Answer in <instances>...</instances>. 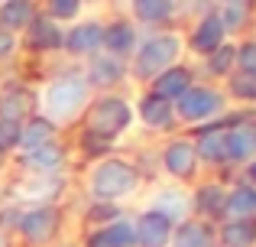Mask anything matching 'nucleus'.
Instances as JSON below:
<instances>
[{"instance_id": "f257e3e1", "label": "nucleus", "mask_w": 256, "mask_h": 247, "mask_svg": "<svg viewBox=\"0 0 256 247\" xmlns=\"http://www.w3.org/2000/svg\"><path fill=\"white\" fill-rule=\"evenodd\" d=\"M136 182H140V172L133 169L130 163H124V159H104V163H98L94 172H91V192L100 202L133 192Z\"/></svg>"}, {"instance_id": "f03ea898", "label": "nucleus", "mask_w": 256, "mask_h": 247, "mask_svg": "<svg viewBox=\"0 0 256 247\" xmlns=\"http://www.w3.org/2000/svg\"><path fill=\"white\" fill-rule=\"evenodd\" d=\"M84 98H88V85L82 78H56L42 95L46 117L49 121H65L84 104Z\"/></svg>"}, {"instance_id": "7ed1b4c3", "label": "nucleus", "mask_w": 256, "mask_h": 247, "mask_svg": "<svg viewBox=\"0 0 256 247\" xmlns=\"http://www.w3.org/2000/svg\"><path fill=\"white\" fill-rule=\"evenodd\" d=\"M133 121V111L124 98H100L88 114V130L98 133L104 140H114L117 133H124Z\"/></svg>"}, {"instance_id": "20e7f679", "label": "nucleus", "mask_w": 256, "mask_h": 247, "mask_svg": "<svg viewBox=\"0 0 256 247\" xmlns=\"http://www.w3.org/2000/svg\"><path fill=\"white\" fill-rule=\"evenodd\" d=\"M178 36H152L140 46L136 52V75L140 78H156L166 69H172V62L178 59Z\"/></svg>"}, {"instance_id": "39448f33", "label": "nucleus", "mask_w": 256, "mask_h": 247, "mask_svg": "<svg viewBox=\"0 0 256 247\" xmlns=\"http://www.w3.org/2000/svg\"><path fill=\"white\" fill-rule=\"evenodd\" d=\"M220 108H224V98L214 88H188L185 95L175 101V111H178V117H185V121H208V117H214Z\"/></svg>"}, {"instance_id": "423d86ee", "label": "nucleus", "mask_w": 256, "mask_h": 247, "mask_svg": "<svg viewBox=\"0 0 256 247\" xmlns=\"http://www.w3.org/2000/svg\"><path fill=\"white\" fill-rule=\"evenodd\" d=\"M16 228H20V234H23L26 241L42 244L58 231V211L46 208V205L42 208H30V211H23V215H16Z\"/></svg>"}, {"instance_id": "0eeeda50", "label": "nucleus", "mask_w": 256, "mask_h": 247, "mask_svg": "<svg viewBox=\"0 0 256 247\" xmlns=\"http://www.w3.org/2000/svg\"><path fill=\"white\" fill-rule=\"evenodd\" d=\"M250 156H256V124L234 117L227 124V163H244Z\"/></svg>"}, {"instance_id": "6e6552de", "label": "nucleus", "mask_w": 256, "mask_h": 247, "mask_svg": "<svg viewBox=\"0 0 256 247\" xmlns=\"http://www.w3.org/2000/svg\"><path fill=\"white\" fill-rule=\"evenodd\" d=\"M172 241V221L159 211H146L136 221V244L140 247H169Z\"/></svg>"}, {"instance_id": "1a4fd4ad", "label": "nucleus", "mask_w": 256, "mask_h": 247, "mask_svg": "<svg viewBox=\"0 0 256 247\" xmlns=\"http://www.w3.org/2000/svg\"><path fill=\"white\" fill-rule=\"evenodd\" d=\"M227 124L230 121H220V124H208L198 137V156L208 159V163H227Z\"/></svg>"}, {"instance_id": "9d476101", "label": "nucleus", "mask_w": 256, "mask_h": 247, "mask_svg": "<svg viewBox=\"0 0 256 247\" xmlns=\"http://www.w3.org/2000/svg\"><path fill=\"white\" fill-rule=\"evenodd\" d=\"M91 247H136V221L117 218V221L104 224L91 234Z\"/></svg>"}, {"instance_id": "9b49d317", "label": "nucleus", "mask_w": 256, "mask_h": 247, "mask_svg": "<svg viewBox=\"0 0 256 247\" xmlns=\"http://www.w3.org/2000/svg\"><path fill=\"white\" fill-rule=\"evenodd\" d=\"M192 88V72L185 69V65H178V69H166L162 75H156L152 78V95H159V98H166V101H178L185 91Z\"/></svg>"}, {"instance_id": "f8f14e48", "label": "nucleus", "mask_w": 256, "mask_h": 247, "mask_svg": "<svg viewBox=\"0 0 256 247\" xmlns=\"http://www.w3.org/2000/svg\"><path fill=\"white\" fill-rule=\"evenodd\" d=\"M162 163H166V169H169L172 176L188 179L194 172V166H198V153H194V146L188 143V140H175V143L166 146Z\"/></svg>"}, {"instance_id": "ddd939ff", "label": "nucleus", "mask_w": 256, "mask_h": 247, "mask_svg": "<svg viewBox=\"0 0 256 247\" xmlns=\"http://www.w3.org/2000/svg\"><path fill=\"white\" fill-rule=\"evenodd\" d=\"M32 111V91L30 88H20V85H13V88H6L4 95H0V117L4 121H26Z\"/></svg>"}, {"instance_id": "4468645a", "label": "nucleus", "mask_w": 256, "mask_h": 247, "mask_svg": "<svg viewBox=\"0 0 256 247\" xmlns=\"http://www.w3.org/2000/svg\"><path fill=\"white\" fill-rule=\"evenodd\" d=\"M52 137H56V124H52L49 117H36V121H26L23 127H20L16 146L23 153H32V150H39V146L52 143Z\"/></svg>"}, {"instance_id": "2eb2a0df", "label": "nucleus", "mask_w": 256, "mask_h": 247, "mask_svg": "<svg viewBox=\"0 0 256 247\" xmlns=\"http://www.w3.org/2000/svg\"><path fill=\"white\" fill-rule=\"evenodd\" d=\"M32 20H36L32 0H4V4H0V30H6V33L23 30Z\"/></svg>"}, {"instance_id": "dca6fc26", "label": "nucleus", "mask_w": 256, "mask_h": 247, "mask_svg": "<svg viewBox=\"0 0 256 247\" xmlns=\"http://www.w3.org/2000/svg\"><path fill=\"white\" fill-rule=\"evenodd\" d=\"M140 117L150 127H156V130H166V127H172V121H175V104L150 91V95L143 98V104H140Z\"/></svg>"}, {"instance_id": "f3484780", "label": "nucleus", "mask_w": 256, "mask_h": 247, "mask_svg": "<svg viewBox=\"0 0 256 247\" xmlns=\"http://www.w3.org/2000/svg\"><path fill=\"white\" fill-rule=\"evenodd\" d=\"M100 39H104V30H100L98 23H78L75 30L65 36V49L75 52V56H88V52H94L100 46Z\"/></svg>"}, {"instance_id": "a211bd4d", "label": "nucleus", "mask_w": 256, "mask_h": 247, "mask_svg": "<svg viewBox=\"0 0 256 247\" xmlns=\"http://www.w3.org/2000/svg\"><path fill=\"white\" fill-rule=\"evenodd\" d=\"M100 46H104V49L110 52L114 59H117V56H126V52H133V46H136V33H133L130 23L117 20V23H110V26L104 30V39H100Z\"/></svg>"}, {"instance_id": "6ab92c4d", "label": "nucleus", "mask_w": 256, "mask_h": 247, "mask_svg": "<svg viewBox=\"0 0 256 247\" xmlns=\"http://www.w3.org/2000/svg\"><path fill=\"white\" fill-rule=\"evenodd\" d=\"M192 46L194 52H201V56H211L218 46H224V26H220L218 17H204L198 23V30H194L192 36Z\"/></svg>"}, {"instance_id": "aec40b11", "label": "nucleus", "mask_w": 256, "mask_h": 247, "mask_svg": "<svg viewBox=\"0 0 256 247\" xmlns=\"http://www.w3.org/2000/svg\"><path fill=\"white\" fill-rule=\"evenodd\" d=\"M169 247H214V234H211L208 224L185 221V224H178V228H172Z\"/></svg>"}, {"instance_id": "412c9836", "label": "nucleus", "mask_w": 256, "mask_h": 247, "mask_svg": "<svg viewBox=\"0 0 256 247\" xmlns=\"http://www.w3.org/2000/svg\"><path fill=\"white\" fill-rule=\"evenodd\" d=\"M224 247H253L256 244V218H234L220 228Z\"/></svg>"}, {"instance_id": "4be33fe9", "label": "nucleus", "mask_w": 256, "mask_h": 247, "mask_svg": "<svg viewBox=\"0 0 256 247\" xmlns=\"http://www.w3.org/2000/svg\"><path fill=\"white\" fill-rule=\"evenodd\" d=\"M30 43L36 46V49H58V46L65 43V36L58 33L56 20L49 17H36L30 23Z\"/></svg>"}, {"instance_id": "5701e85b", "label": "nucleus", "mask_w": 256, "mask_h": 247, "mask_svg": "<svg viewBox=\"0 0 256 247\" xmlns=\"http://www.w3.org/2000/svg\"><path fill=\"white\" fill-rule=\"evenodd\" d=\"M62 163H65V153L56 140L39 146V150H32V153H26V166H30V169H39V172H56Z\"/></svg>"}, {"instance_id": "b1692460", "label": "nucleus", "mask_w": 256, "mask_h": 247, "mask_svg": "<svg viewBox=\"0 0 256 247\" xmlns=\"http://www.w3.org/2000/svg\"><path fill=\"white\" fill-rule=\"evenodd\" d=\"M227 211L234 218H253L256 215V185H237L227 192Z\"/></svg>"}, {"instance_id": "393cba45", "label": "nucleus", "mask_w": 256, "mask_h": 247, "mask_svg": "<svg viewBox=\"0 0 256 247\" xmlns=\"http://www.w3.org/2000/svg\"><path fill=\"white\" fill-rule=\"evenodd\" d=\"M172 10H175L172 0H133V13L143 23H166L172 17Z\"/></svg>"}, {"instance_id": "a878e982", "label": "nucleus", "mask_w": 256, "mask_h": 247, "mask_svg": "<svg viewBox=\"0 0 256 247\" xmlns=\"http://www.w3.org/2000/svg\"><path fill=\"white\" fill-rule=\"evenodd\" d=\"M120 78H124V65L117 62L114 56L107 59H98V62L91 65V82L100 85V88H110V85H117Z\"/></svg>"}, {"instance_id": "bb28decb", "label": "nucleus", "mask_w": 256, "mask_h": 247, "mask_svg": "<svg viewBox=\"0 0 256 247\" xmlns=\"http://www.w3.org/2000/svg\"><path fill=\"white\" fill-rule=\"evenodd\" d=\"M198 208L204 215H224L227 211V192L220 185H201L198 189Z\"/></svg>"}, {"instance_id": "cd10ccee", "label": "nucleus", "mask_w": 256, "mask_h": 247, "mask_svg": "<svg viewBox=\"0 0 256 247\" xmlns=\"http://www.w3.org/2000/svg\"><path fill=\"white\" fill-rule=\"evenodd\" d=\"M152 211L166 215V218L175 224V221H178V218L188 211V202H185V195H182V192H162V195L156 198V208H152Z\"/></svg>"}, {"instance_id": "c85d7f7f", "label": "nucleus", "mask_w": 256, "mask_h": 247, "mask_svg": "<svg viewBox=\"0 0 256 247\" xmlns=\"http://www.w3.org/2000/svg\"><path fill=\"white\" fill-rule=\"evenodd\" d=\"M234 62H237V49H234V46H218V49L208 56V65H211L214 75H227Z\"/></svg>"}, {"instance_id": "c756f323", "label": "nucleus", "mask_w": 256, "mask_h": 247, "mask_svg": "<svg viewBox=\"0 0 256 247\" xmlns=\"http://www.w3.org/2000/svg\"><path fill=\"white\" fill-rule=\"evenodd\" d=\"M230 91L244 101H256V75H246V72H237L230 78Z\"/></svg>"}, {"instance_id": "7c9ffc66", "label": "nucleus", "mask_w": 256, "mask_h": 247, "mask_svg": "<svg viewBox=\"0 0 256 247\" xmlns=\"http://www.w3.org/2000/svg\"><path fill=\"white\" fill-rule=\"evenodd\" d=\"M82 10V0H49V13L56 20H72Z\"/></svg>"}, {"instance_id": "2f4dec72", "label": "nucleus", "mask_w": 256, "mask_h": 247, "mask_svg": "<svg viewBox=\"0 0 256 247\" xmlns=\"http://www.w3.org/2000/svg\"><path fill=\"white\" fill-rule=\"evenodd\" d=\"M20 127H23V124H13V121H4V117H0V153H6V150L16 146Z\"/></svg>"}, {"instance_id": "473e14b6", "label": "nucleus", "mask_w": 256, "mask_h": 247, "mask_svg": "<svg viewBox=\"0 0 256 247\" xmlns=\"http://www.w3.org/2000/svg\"><path fill=\"white\" fill-rule=\"evenodd\" d=\"M237 65L246 75H256V43H244L237 49Z\"/></svg>"}, {"instance_id": "72a5a7b5", "label": "nucleus", "mask_w": 256, "mask_h": 247, "mask_svg": "<svg viewBox=\"0 0 256 247\" xmlns=\"http://www.w3.org/2000/svg\"><path fill=\"white\" fill-rule=\"evenodd\" d=\"M107 143H110V140L98 137V133H91V130L84 133V146H88V150H91V153H98V150H107Z\"/></svg>"}, {"instance_id": "f704fd0d", "label": "nucleus", "mask_w": 256, "mask_h": 247, "mask_svg": "<svg viewBox=\"0 0 256 247\" xmlns=\"http://www.w3.org/2000/svg\"><path fill=\"white\" fill-rule=\"evenodd\" d=\"M253 0H220V10H237V13H250Z\"/></svg>"}, {"instance_id": "c9c22d12", "label": "nucleus", "mask_w": 256, "mask_h": 247, "mask_svg": "<svg viewBox=\"0 0 256 247\" xmlns=\"http://www.w3.org/2000/svg\"><path fill=\"white\" fill-rule=\"evenodd\" d=\"M10 52H13V36L6 30H0V59L10 56Z\"/></svg>"}, {"instance_id": "e433bc0d", "label": "nucleus", "mask_w": 256, "mask_h": 247, "mask_svg": "<svg viewBox=\"0 0 256 247\" xmlns=\"http://www.w3.org/2000/svg\"><path fill=\"white\" fill-rule=\"evenodd\" d=\"M250 179H253V185H256V159L250 163Z\"/></svg>"}, {"instance_id": "4c0bfd02", "label": "nucleus", "mask_w": 256, "mask_h": 247, "mask_svg": "<svg viewBox=\"0 0 256 247\" xmlns=\"http://www.w3.org/2000/svg\"><path fill=\"white\" fill-rule=\"evenodd\" d=\"M0 247H6V237L4 234H0Z\"/></svg>"}]
</instances>
